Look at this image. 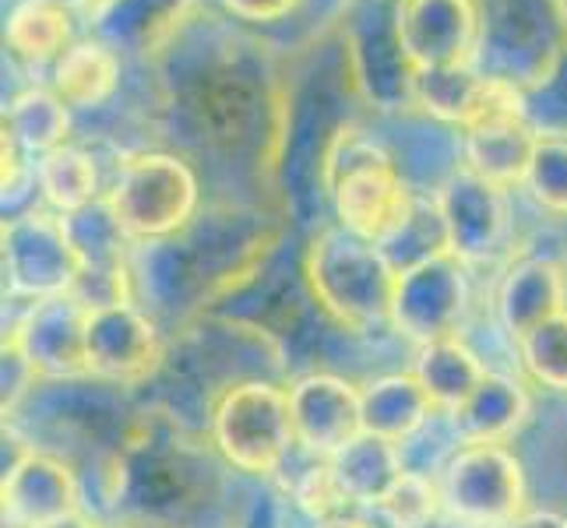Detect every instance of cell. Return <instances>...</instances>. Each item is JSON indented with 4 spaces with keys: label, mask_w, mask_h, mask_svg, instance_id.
I'll return each mask as SVG.
<instances>
[{
    "label": "cell",
    "mask_w": 567,
    "mask_h": 528,
    "mask_svg": "<svg viewBox=\"0 0 567 528\" xmlns=\"http://www.w3.org/2000/svg\"><path fill=\"white\" fill-rule=\"evenodd\" d=\"M0 497H4V525L53 528L78 515L74 473L64 462L39 452H25L8 468Z\"/></svg>",
    "instance_id": "obj_15"
},
{
    "label": "cell",
    "mask_w": 567,
    "mask_h": 528,
    "mask_svg": "<svg viewBox=\"0 0 567 528\" xmlns=\"http://www.w3.org/2000/svg\"><path fill=\"white\" fill-rule=\"evenodd\" d=\"M441 507V486L434 479L420 473H402V479L378 504V511L391 528H426L437 518Z\"/></svg>",
    "instance_id": "obj_29"
},
{
    "label": "cell",
    "mask_w": 567,
    "mask_h": 528,
    "mask_svg": "<svg viewBox=\"0 0 567 528\" xmlns=\"http://www.w3.org/2000/svg\"><path fill=\"white\" fill-rule=\"evenodd\" d=\"M567 310V276L550 258H522L504 271L497 289L501 328L522 342L539 324Z\"/></svg>",
    "instance_id": "obj_16"
},
{
    "label": "cell",
    "mask_w": 567,
    "mask_h": 528,
    "mask_svg": "<svg viewBox=\"0 0 567 528\" xmlns=\"http://www.w3.org/2000/svg\"><path fill=\"white\" fill-rule=\"evenodd\" d=\"M486 95V74L473 64L416 71V113L447 131H468Z\"/></svg>",
    "instance_id": "obj_24"
},
{
    "label": "cell",
    "mask_w": 567,
    "mask_h": 528,
    "mask_svg": "<svg viewBox=\"0 0 567 528\" xmlns=\"http://www.w3.org/2000/svg\"><path fill=\"white\" fill-rule=\"evenodd\" d=\"M336 465V476L342 483L346 497L360 507H378L384 494L402 479V455L399 444H391L374 434H360L353 444H346L336 458H328Z\"/></svg>",
    "instance_id": "obj_26"
},
{
    "label": "cell",
    "mask_w": 567,
    "mask_h": 528,
    "mask_svg": "<svg viewBox=\"0 0 567 528\" xmlns=\"http://www.w3.org/2000/svg\"><path fill=\"white\" fill-rule=\"evenodd\" d=\"M363 434L402 444L434 416V398L416 374H388L370 381L363 391Z\"/></svg>",
    "instance_id": "obj_21"
},
{
    "label": "cell",
    "mask_w": 567,
    "mask_h": 528,
    "mask_svg": "<svg viewBox=\"0 0 567 528\" xmlns=\"http://www.w3.org/2000/svg\"><path fill=\"white\" fill-rule=\"evenodd\" d=\"M504 528H567V518L554 515V511H529V515H518L512 525H504Z\"/></svg>",
    "instance_id": "obj_32"
},
{
    "label": "cell",
    "mask_w": 567,
    "mask_h": 528,
    "mask_svg": "<svg viewBox=\"0 0 567 528\" xmlns=\"http://www.w3.org/2000/svg\"><path fill=\"white\" fill-rule=\"evenodd\" d=\"M198 11V0H103L85 22L89 35L103 39L124 61L152 68Z\"/></svg>",
    "instance_id": "obj_12"
},
{
    "label": "cell",
    "mask_w": 567,
    "mask_h": 528,
    "mask_svg": "<svg viewBox=\"0 0 567 528\" xmlns=\"http://www.w3.org/2000/svg\"><path fill=\"white\" fill-rule=\"evenodd\" d=\"M399 43L416 71L473 64L480 53V0H395Z\"/></svg>",
    "instance_id": "obj_10"
},
{
    "label": "cell",
    "mask_w": 567,
    "mask_h": 528,
    "mask_svg": "<svg viewBox=\"0 0 567 528\" xmlns=\"http://www.w3.org/2000/svg\"><path fill=\"white\" fill-rule=\"evenodd\" d=\"M303 279L310 297L342 328L370 331L391 324L399 268L381 244H370L339 222L321 226L303 250Z\"/></svg>",
    "instance_id": "obj_1"
},
{
    "label": "cell",
    "mask_w": 567,
    "mask_h": 528,
    "mask_svg": "<svg viewBox=\"0 0 567 528\" xmlns=\"http://www.w3.org/2000/svg\"><path fill=\"white\" fill-rule=\"evenodd\" d=\"M85 324L89 307L68 292V297L35 300L8 339L22 349L35 377H82L89 374Z\"/></svg>",
    "instance_id": "obj_13"
},
{
    "label": "cell",
    "mask_w": 567,
    "mask_h": 528,
    "mask_svg": "<svg viewBox=\"0 0 567 528\" xmlns=\"http://www.w3.org/2000/svg\"><path fill=\"white\" fill-rule=\"evenodd\" d=\"M35 187L43 194V201L56 215L85 211L89 205L103 201V169L100 159L82 145H61L47 152L43 159H35Z\"/></svg>",
    "instance_id": "obj_23"
},
{
    "label": "cell",
    "mask_w": 567,
    "mask_h": 528,
    "mask_svg": "<svg viewBox=\"0 0 567 528\" xmlns=\"http://www.w3.org/2000/svg\"><path fill=\"white\" fill-rule=\"evenodd\" d=\"M307 0H219L226 18L247 29H268V25H286L289 18L303 11Z\"/></svg>",
    "instance_id": "obj_31"
},
{
    "label": "cell",
    "mask_w": 567,
    "mask_h": 528,
    "mask_svg": "<svg viewBox=\"0 0 567 528\" xmlns=\"http://www.w3.org/2000/svg\"><path fill=\"white\" fill-rule=\"evenodd\" d=\"M4 276L14 297L50 300L68 297L78 282V253L64 215L50 208H32L4 222Z\"/></svg>",
    "instance_id": "obj_7"
},
{
    "label": "cell",
    "mask_w": 567,
    "mask_h": 528,
    "mask_svg": "<svg viewBox=\"0 0 567 528\" xmlns=\"http://www.w3.org/2000/svg\"><path fill=\"white\" fill-rule=\"evenodd\" d=\"M4 528H22V525H4Z\"/></svg>",
    "instance_id": "obj_37"
},
{
    "label": "cell",
    "mask_w": 567,
    "mask_h": 528,
    "mask_svg": "<svg viewBox=\"0 0 567 528\" xmlns=\"http://www.w3.org/2000/svg\"><path fill=\"white\" fill-rule=\"evenodd\" d=\"M85 360L92 377L138 384L163 360L159 328L131 300L95 307L85 324Z\"/></svg>",
    "instance_id": "obj_11"
},
{
    "label": "cell",
    "mask_w": 567,
    "mask_h": 528,
    "mask_svg": "<svg viewBox=\"0 0 567 528\" xmlns=\"http://www.w3.org/2000/svg\"><path fill=\"white\" fill-rule=\"evenodd\" d=\"M413 374L426 387V395L434 398V405L452 416L455 408L483 384V377L491 374V370L483 366V360L458 335H452V339L420 345Z\"/></svg>",
    "instance_id": "obj_25"
},
{
    "label": "cell",
    "mask_w": 567,
    "mask_h": 528,
    "mask_svg": "<svg viewBox=\"0 0 567 528\" xmlns=\"http://www.w3.org/2000/svg\"><path fill=\"white\" fill-rule=\"evenodd\" d=\"M522 366L529 370V377L543 387L567 391V310L554 321L539 324L522 342Z\"/></svg>",
    "instance_id": "obj_28"
},
{
    "label": "cell",
    "mask_w": 567,
    "mask_h": 528,
    "mask_svg": "<svg viewBox=\"0 0 567 528\" xmlns=\"http://www.w3.org/2000/svg\"><path fill=\"white\" fill-rule=\"evenodd\" d=\"M557 11H560V18H564V25H567V0H557Z\"/></svg>",
    "instance_id": "obj_36"
},
{
    "label": "cell",
    "mask_w": 567,
    "mask_h": 528,
    "mask_svg": "<svg viewBox=\"0 0 567 528\" xmlns=\"http://www.w3.org/2000/svg\"><path fill=\"white\" fill-rule=\"evenodd\" d=\"M315 528H370V525L363 518H353V515H336V518L318 521Z\"/></svg>",
    "instance_id": "obj_33"
},
{
    "label": "cell",
    "mask_w": 567,
    "mask_h": 528,
    "mask_svg": "<svg viewBox=\"0 0 567 528\" xmlns=\"http://www.w3.org/2000/svg\"><path fill=\"white\" fill-rule=\"evenodd\" d=\"M292 434L307 455L336 458L363 434V395L336 374H307L289 387Z\"/></svg>",
    "instance_id": "obj_14"
},
{
    "label": "cell",
    "mask_w": 567,
    "mask_h": 528,
    "mask_svg": "<svg viewBox=\"0 0 567 528\" xmlns=\"http://www.w3.org/2000/svg\"><path fill=\"white\" fill-rule=\"evenodd\" d=\"M437 211L444 219L447 250L462 265H483L497 258L512 237V201L507 190L486 184L483 176L458 166L434 190Z\"/></svg>",
    "instance_id": "obj_9"
},
{
    "label": "cell",
    "mask_w": 567,
    "mask_h": 528,
    "mask_svg": "<svg viewBox=\"0 0 567 528\" xmlns=\"http://www.w3.org/2000/svg\"><path fill=\"white\" fill-rule=\"evenodd\" d=\"M110 528H124V525H110Z\"/></svg>",
    "instance_id": "obj_38"
},
{
    "label": "cell",
    "mask_w": 567,
    "mask_h": 528,
    "mask_svg": "<svg viewBox=\"0 0 567 528\" xmlns=\"http://www.w3.org/2000/svg\"><path fill=\"white\" fill-rule=\"evenodd\" d=\"M74 110L50 85H29L4 106V138L22 148L29 159L71 145Z\"/></svg>",
    "instance_id": "obj_22"
},
{
    "label": "cell",
    "mask_w": 567,
    "mask_h": 528,
    "mask_svg": "<svg viewBox=\"0 0 567 528\" xmlns=\"http://www.w3.org/2000/svg\"><path fill=\"white\" fill-rule=\"evenodd\" d=\"M124 85V56L103 39L85 35L50 68V89L74 113H95L110 106Z\"/></svg>",
    "instance_id": "obj_18"
},
{
    "label": "cell",
    "mask_w": 567,
    "mask_h": 528,
    "mask_svg": "<svg viewBox=\"0 0 567 528\" xmlns=\"http://www.w3.org/2000/svg\"><path fill=\"white\" fill-rule=\"evenodd\" d=\"M529 408L533 405L525 387L515 377L491 370L483 384L452 413V423L462 444H504L529 420Z\"/></svg>",
    "instance_id": "obj_19"
},
{
    "label": "cell",
    "mask_w": 567,
    "mask_h": 528,
    "mask_svg": "<svg viewBox=\"0 0 567 528\" xmlns=\"http://www.w3.org/2000/svg\"><path fill=\"white\" fill-rule=\"evenodd\" d=\"M480 14L476 71L512 82L525 95L550 82L567 56V25L557 0H480Z\"/></svg>",
    "instance_id": "obj_2"
},
{
    "label": "cell",
    "mask_w": 567,
    "mask_h": 528,
    "mask_svg": "<svg viewBox=\"0 0 567 528\" xmlns=\"http://www.w3.org/2000/svg\"><path fill=\"white\" fill-rule=\"evenodd\" d=\"M522 190L529 194L539 211L554 215V219H567V134L539 131Z\"/></svg>",
    "instance_id": "obj_27"
},
{
    "label": "cell",
    "mask_w": 567,
    "mask_h": 528,
    "mask_svg": "<svg viewBox=\"0 0 567 528\" xmlns=\"http://www.w3.org/2000/svg\"><path fill=\"white\" fill-rule=\"evenodd\" d=\"M297 504L303 507V511L310 518H336V515H346L349 507H353V500L346 497L342 483L336 476V465H331L328 458H318V465H310L307 473L297 479Z\"/></svg>",
    "instance_id": "obj_30"
},
{
    "label": "cell",
    "mask_w": 567,
    "mask_h": 528,
    "mask_svg": "<svg viewBox=\"0 0 567 528\" xmlns=\"http://www.w3.org/2000/svg\"><path fill=\"white\" fill-rule=\"evenodd\" d=\"M78 43L74 11L50 4V0H18L8 11L4 46L18 64L32 71L53 68Z\"/></svg>",
    "instance_id": "obj_20"
},
{
    "label": "cell",
    "mask_w": 567,
    "mask_h": 528,
    "mask_svg": "<svg viewBox=\"0 0 567 528\" xmlns=\"http://www.w3.org/2000/svg\"><path fill=\"white\" fill-rule=\"evenodd\" d=\"M437 486L447 511L476 528L512 525L525 507V468L504 444H462Z\"/></svg>",
    "instance_id": "obj_6"
},
{
    "label": "cell",
    "mask_w": 567,
    "mask_h": 528,
    "mask_svg": "<svg viewBox=\"0 0 567 528\" xmlns=\"http://www.w3.org/2000/svg\"><path fill=\"white\" fill-rule=\"evenodd\" d=\"M353 95L381 116L416 113V68L399 43L395 0H353L339 22Z\"/></svg>",
    "instance_id": "obj_4"
},
{
    "label": "cell",
    "mask_w": 567,
    "mask_h": 528,
    "mask_svg": "<svg viewBox=\"0 0 567 528\" xmlns=\"http://www.w3.org/2000/svg\"><path fill=\"white\" fill-rule=\"evenodd\" d=\"M539 131L529 116H501L462 131V166L486 184L515 190L525 184Z\"/></svg>",
    "instance_id": "obj_17"
},
{
    "label": "cell",
    "mask_w": 567,
    "mask_h": 528,
    "mask_svg": "<svg viewBox=\"0 0 567 528\" xmlns=\"http://www.w3.org/2000/svg\"><path fill=\"white\" fill-rule=\"evenodd\" d=\"M53 528H95V525H89L85 518H78V515H74V518H68V521H61V525H53Z\"/></svg>",
    "instance_id": "obj_35"
},
{
    "label": "cell",
    "mask_w": 567,
    "mask_h": 528,
    "mask_svg": "<svg viewBox=\"0 0 567 528\" xmlns=\"http://www.w3.org/2000/svg\"><path fill=\"white\" fill-rule=\"evenodd\" d=\"M452 250L399 268L391 328L416 345L458 335L468 310V276Z\"/></svg>",
    "instance_id": "obj_8"
},
{
    "label": "cell",
    "mask_w": 567,
    "mask_h": 528,
    "mask_svg": "<svg viewBox=\"0 0 567 528\" xmlns=\"http://www.w3.org/2000/svg\"><path fill=\"white\" fill-rule=\"evenodd\" d=\"M50 4H61V8H68V11H74V14H92L95 8L103 4V0H50Z\"/></svg>",
    "instance_id": "obj_34"
},
{
    "label": "cell",
    "mask_w": 567,
    "mask_h": 528,
    "mask_svg": "<svg viewBox=\"0 0 567 528\" xmlns=\"http://www.w3.org/2000/svg\"><path fill=\"white\" fill-rule=\"evenodd\" d=\"M106 201L131 240L163 244L181 237L194 222L202 205V184L181 155L145 148L131 152L116 166Z\"/></svg>",
    "instance_id": "obj_3"
},
{
    "label": "cell",
    "mask_w": 567,
    "mask_h": 528,
    "mask_svg": "<svg viewBox=\"0 0 567 528\" xmlns=\"http://www.w3.org/2000/svg\"><path fill=\"white\" fill-rule=\"evenodd\" d=\"M212 444L229 468L247 476H271L297 444L289 391L271 381L226 387L212 408Z\"/></svg>",
    "instance_id": "obj_5"
}]
</instances>
